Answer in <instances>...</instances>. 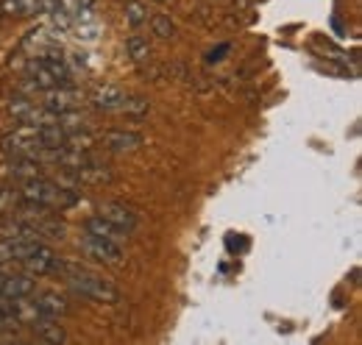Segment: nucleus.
Here are the masks:
<instances>
[{
  "instance_id": "nucleus-1",
  "label": "nucleus",
  "mask_w": 362,
  "mask_h": 345,
  "mask_svg": "<svg viewBox=\"0 0 362 345\" xmlns=\"http://www.w3.org/2000/svg\"><path fill=\"white\" fill-rule=\"evenodd\" d=\"M17 192H20L23 204L37 206V209H47V212L67 209V206H73L78 201L73 187H64L59 181H50L47 175L31 178V181H20V189Z\"/></svg>"
},
{
  "instance_id": "nucleus-2",
  "label": "nucleus",
  "mask_w": 362,
  "mask_h": 345,
  "mask_svg": "<svg viewBox=\"0 0 362 345\" xmlns=\"http://www.w3.org/2000/svg\"><path fill=\"white\" fill-rule=\"evenodd\" d=\"M62 273L67 276V281L73 284V290H78L81 296H87L92 301H103V303L120 301V290H117L109 279H103V276H98V273H92V270L76 267V264H64Z\"/></svg>"
},
{
  "instance_id": "nucleus-3",
  "label": "nucleus",
  "mask_w": 362,
  "mask_h": 345,
  "mask_svg": "<svg viewBox=\"0 0 362 345\" xmlns=\"http://www.w3.org/2000/svg\"><path fill=\"white\" fill-rule=\"evenodd\" d=\"M0 148L6 153H11V156H31V159H37L42 151H47L42 129L40 126H25V123L20 129H14L11 134L0 136Z\"/></svg>"
},
{
  "instance_id": "nucleus-4",
  "label": "nucleus",
  "mask_w": 362,
  "mask_h": 345,
  "mask_svg": "<svg viewBox=\"0 0 362 345\" xmlns=\"http://www.w3.org/2000/svg\"><path fill=\"white\" fill-rule=\"evenodd\" d=\"M25 81H31L34 89H53V86L67 84V81H70V73H67L64 64L31 59L28 67H25Z\"/></svg>"
},
{
  "instance_id": "nucleus-5",
  "label": "nucleus",
  "mask_w": 362,
  "mask_h": 345,
  "mask_svg": "<svg viewBox=\"0 0 362 345\" xmlns=\"http://www.w3.org/2000/svg\"><path fill=\"white\" fill-rule=\"evenodd\" d=\"M78 245H81V251H84L87 257L95 259V262H103V264H117V262L123 259L120 242L106 240V237H98V234H90V231L81 234Z\"/></svg>"
},
{
  "instance_id": "nucleus-6",
  "label": "nucleus",
  "mask_w": 362,
  "mask_h": 345,
  "mask_svg": "<svg viewBox=\"0 0 362 345\" xmlns=\"http://www.w3.org/2000/svg\"><path fill=\"white\" fill-rule=\"evenodd\" d=\"M0 172L6 178H11V181H31V178H42L45 168L31 156H14L0 168Z\"/></svg>"
},
{
  "instance_id": "nucleus-7",
  "label": "nucleus",
  "mask_w": 362,
  "mask_h": 345,
  "mask_svg": "<svg viewBox=\"0 0 362 345\" xmlns=\"http://www.w3.org/2000/svg\"><path fill=\"white\" fill-rule=\"evenodd\" d=\"M34 293H37V281L31 276L0 270V296H6V298H28Z\"/></svg>"
},
{
  "instance_id": "nucleus-8",
  "label": "nucleus",
  "mask_w": 362,
  "mask_h": 345,
  "mask_svg": "<svg viewBox=\"0 0 362 345\" xmlns=\"http://www.w3.org/2000/svg\"><path fill=\"white\" fill-rule=\"evenodd\" d=\"M56 8H59V0H3V11L11 17H37Z\"/></svg>"
},
{
  "instance_id": "nucleus-9",
  "label": "nucleus",
  "mask_w": 362,
  "mask_h": 345,
  "mask_svg": "<svg viewBox=\"0 0 362 345\" xmlns=\"http://www.w3.org/2000/svg\"><path fill=\"white\" fill-rule=\"evenodd\" d=\"M78 103H81V95H78V92H73V89H59V86L47 89L45 100H42V106H45L47 112H53V115L76 112Z\"/></svg>"
},
{
  "instance_id": "nucleus-10",
  "label": "nucleus",
  "mask_w": 362,
  "mask_h": 345,
  "mask_svg": "<svg viewBox=\"0 0 362 345\" xmlns=\"http://www.w3.org/2000/svg\"><path fill=\"white\" fill-rule=\"evenodd\" d=\"M98 215L103 217V220H109V223H115L117 228H123L126 234L136 228V215L132 209L120 206V204H100L98 206Z\"/></svg>"
},
{
  "instance_id": "nucleus-11",
  "label": "nucleus",
  "mask_w": 362,
  "mask_h": 345,
  "mask_svg": "<svg viewBox=\"0 0 362 345\" xmlns=\"http://www.w3.org/2000/svg\"><path fill=\"white\" fill-rule=\"evenodd\" d=\"M31 303H34V309H37V315L40 317H59V315H67L70 312V306L64 298H59L56 293H45V296H31Z\"/></svg>"
},
{
  "instance_id": "nucleus-12",
  "label": "nucleus",
  "mask_w": 362,
  "mask_h": 345,
  "mask_svg": "<svg viewBox=\"0 0 362 345\" xmlns=\"http://www.w3.org/2000/svg\"><path fill=\"white\" fill-rule=\"evenodd\" d=\"M100 142L106 145V151L123 153V151H136L142 145V136L134 134V131H109V134L100 136Z\"/></svg>"
},
{
  "instance_id": "nucleus-13",
  "label": "nucleus",
  "mask_w": 362,
  "mask_h": 345,
  "mask_svg": "<svg viewBox=\"0 0 362 345\" xmlns=\"http://www.w3.org/2000/svg\"><path fill=\"white\" fill-rule=\"evenodd\" d=\"M126 100H129V95H126L123 89H117V86H98L95 95H92V103H95L98 109H106V112L123 109Z\"/></svg>"
},
{
  "instance_id": "nucleus-14",
  "label": "nucleus",
  "mask_w": 362,
  "mask_h": 345,
  "mask_svg": "<svg viewBox=\"0 0 362 345\" xmlns=\"http://www.w3.org/2000/svg\"><path fill=\"white\" fill-rule=\"evenodd\" d=\"M84 231H90V234H98V237H106V240H115V242H120V240L126 237V231H123V228H117L115 223L103 220L100 215L87 217V220H84Z\"/></svg>"
},
{
  "instance_id": "nucleus-15",
  "label": "nucleus",
  "mask_w": 362,
  "mask_h": 345,
  "mask_svg": "<svg viewBox=\"0 0 362 345\" xmlns=\"http://www.w3.org/2000/svg\"><path fill=\"white\" fill-rule=\"evenodd\" d=\"M31 329L45 343H64L67 340V334L53 323V317H37V320H31Z\"/></svg>"
},
{
  "instance_id": "nucleus-16",
  "label": "nucleus",
  "mask_w": 362,
  "mask_h": 345,
  "mask_svg": "<svg viewBox=\"0 0 362 345\" xmlns=\"http://www.w3.org/2000/svg\"><path fill=\"white\" fill-rule=\"evenodd\" d=\"M14 206H23V198L11 187H0V215H8Z\"/></svg>"
},
{
  "instance_id": "nucleus-17",
  "label": "nucleus",
  "mask_w": 362,
  "mask_h": 345,
  "mask_svg": "<svg viewBox=\"0 0 362 345\" xmlns=\"http://www.w3.org/2000/svg\"><path fill=\"white\" fill-rule=\"evenodd\" d=\"M142 11H145V8H142L139 3H129V23H132V25H142V23L148 20V17H142Z\"/></svg>"
},
{
  "instance_id": "nucleus-18",
  "label": "nucleus",
  "mask_w": 362,
  "mask_h": 345,
  "mask_svg": "<svg viewBox=\"0 0 362 345\" xmlns=\"http://www.w3.org/2000/svg\"><path fill=\"white\" fill-rule=\"evenodd\" d=\"M153 25H156V34H159V37H170V34H173V25H170L165 17H156Z\"/></svg>"
},
{
  "instance_id": "nucleus-19",
  "label": "nucleus",
  "mask_w": 362,
  "mask_h": 345,
  "mask_svg": "<svg viewBox=\"0 0 362 345\" xmlns=\"http://www.w3.org/2000/svg\"><path fill=\"white\" fill-rule=\"evenodd\" d=\"M129 47H132V53H134V59H148V45H142V42H136V40H132L129 42Z\"/></svg>"
},
{
  "instance_id": "nucleus-20",
  "label": "nucleus",
  "mask_w": 362,
  "mask_h": 345,
  "mask_svg": "<svg viewBox=\"0 0 362 345\" xmlns=\"http://www.w3.org/2000/svg\"><path fill=\"white\" fill-rule=\"evenodd\" d=\"M226 50H228V45H221L218 50H212V53H209V62H221V56H223Z\"/></svg>"
}]
</instances>
